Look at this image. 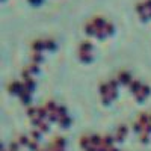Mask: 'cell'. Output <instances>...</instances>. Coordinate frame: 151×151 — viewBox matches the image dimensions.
I'll list each match as a JSON object with an SVG mask.
<instances>
[{
	"label": "cell",
	"mask_w": 151,
	"mask_h": 151,
	"mask_svg": "<svg viewBox=\"0 0 151 151\" xmlns=\"http://www.w3.org/2000/svg\"><path fill=\"white\" fill-rule=\"evenodd\" d=\"M8 89H9V92L11 94H17L18 97H20V94L23 92L26 88H24V83L23 82H18V80H15V82H12L9 86H8Z\"/></svg>",
	"instance_id": "1"
},
{
	"label": "cell",
	"mask_w": 151,
	"mask_h": 151,
	"mask_svg": "<svg viewBox=\"0 0 151 151\" xmlns=\"http://www.w3.org/2000/svg\"><path fill=\"white\" fill-rule=\"evenodd\" d=\"M116 79L119 80L121 85H130L132 83V80H133L132 74H130L128 71H119V74L116 76Z\"/></svg>",
	"instance_id": "2"
},
{
	"label": "cell",
	"mask_w": 151,
	"mask_h": 151,
	"mask_svg": "<svg viewBox=\"0 0 151 151\" xmlns=\"http://www.w3.org/2000/svg\"><path fill=\"white\" fill-rule=\"evenodd\" d=\"M148 94H150V86L144 83V85H142V88L139 89V92L134 94V97H136V100H138V101H142V100H145V97L148 95Z\"/></svg>",
	"instance_id": "3"
},
{
	"label": "cell",
	"mask_w": 151,
	"mask_h": 151,
	"mask_svg": "<svg viewBox=\"0 0 151 151\" xmlns=\"http://www.w3.org/2000/svg\"><path fill=\"white\" fill-rule=\"evenodd\" d=\"M98 30H100V27H97L95 24L92 23V20H91V21H88V23H86V26H85V32H86L88 35L97 36V33H98Z\"/></svg>",
	"instance_id": "4"
},
{
	"label": "cell",
	"mask_w": 151,
	"mask_h": 151,
	"mask_svg": "<svg viewBox=\"0 0 151 151\" xmlns=\"http://www.w3.org/2000/svg\"><path fill=\"white\" fill-rule=\"evenodd\" d=\"M45 48V39H35L32 42V51H42Z\"/></svg>",
	"instance_id": "5"
},
{
	"label": "cell",
	"mask_w": 151,
	"mask_h": 151,
	"mask_svg": "<svg viewBox=\"0 0 151 151\" xmlns=\"http://www.w3.org/2000/svg\"><path fill=\"white\" fill-rule=\"evenodd\" d=\"M142 85H144V83H142L139 79H133L132 83L128 85V88H130V91H132L133 94H136V92H139V89L142 88Z\"/></svg>",
	"instance_id": "6"
},
{
	"label": "cell",
	"mask_w": 151,
	"mask_h": 151,
	"mask_svg": "<svg viewBox=\"0 0 151 151\" xmlns=\"http://www.w3.org/2000/svg\"><path fill=\"white\" fill-rule=\"evenodd\" d=\"M127 134V127L126 126H119L116 128V133H115V140H122V138Z\"/></svg>",
	"instance_id": "7"
},
{
	"label": "cell",
	"mask_w": 151,
	"mask_h": 151,
	"mask_svg": "<svg viewBox=\"0 0 151 151\" xmlns=\"http://www.w3.org/2000/svg\"><path fill=\"white\" fill-rule=\"evenodd\" d=\"M100 29L103 30V33H104L106 36H107V35H112V33L115 32L113 24L110 23V21H106V23H104V26H103V27H100Z\"/></svg>",
	"instance_id": "8"
},
{
	"label": "cell",
	"mask_w": 151,
	"mask_h": 151,
	"mask_svg": "<svg viewBox=\"0 0 151 151\" xmlns=\"http://www.w3.org/2000/svg\"><path fill=\"white\" fill-rule=\"evenodd\" d=\"M23 83H24V88H26V91H29V92H32V91L35 89V80L32 77H29V79H24L23 80Z\"/></svg>",
	"instance_id": "9"
},
{
	"label": "cell",
	"mask_w": 151,
	"mask_h": 151,
	"mask_svg": "<svg viewBox=\"0 0 151 151\" xmlns=\"http://www.w3.org/2000/svg\"><path fill=\"white\" fill-rule=\"evenodd\" d=\"M30 60H32L33 64L42 62V51H32V53H30Z\"/></svg>",
	"instance_id": "10"
},
{
	"label": "cell",
	"mask_w": 151,
	"mask_h": 151,
	"mask_svg": "<svg viewBox=\"0 0 151 151\" xmlns=\"http://www.w3.org/2000/svg\"><path fill=\"white\" fill-rule=\"evenodd\" d=\"M79 59L83 62H89L92 59V51H80L79 50Z\"/></svg>",
	"instance_id": "11"
},
{
	"label": "cell",
	"mask_w": 151,
	"mask_h": 151,
	"mask_svg": "<svg viewBox=\"0 0 151 151\" xmlns=\"http://www.w3.org/2000/svg\"><path fill=\"white\" fill-rule=\"evenodd\" d=\"M20 98L23 100V103L24 104H29L30 103V100H32V92H29V91H26L24 89L21 94H20Z\"/></svg>",
	"instance_id": "12"
},
{
	"label": "cell",
	"mask_w": 151,
	"mask_h": 151,
	"mask_svg": "<svg viewBox=\"0 0 151 151\" xmlns=\"http://www.w3.org/2000/svg\"><path fill=\"white\" fill-rule=\"evenodd\" d=\"M79 50L80 51H92V44L89 41H82L79 45Z\"/></svg>",
	"instance_id": "13"
},
{
	"label": "cell",
	"mask_w": 151,
	"mask_h": 151,
	"mask_svg": "<svg viewBox=\"0 0 151 151\" xmlns=\"http://www.w3.org/2000/svg\"><path fill=\"white\" fill-rule=\"evenodd\" d=\"M26 70H27V71H29L30 74L33 76V74H38V72H39V66H38V64H33V62H30L29 65L26 66Z\"/></svg>",
	"instance_id": "14"
},
{
	"label": "cell",
	"mask_w": 151,
	"mask_h": 151,
	"mask_svg": "<svg viewBox=\"0 0 151 151\" xmlns=\"http://www.w3.org/2000/svg\"><path fill=\"white\" fill-rule=\"evenodd\" d=\"M58 122H59V124H60L62 127H64V128H66V127H68L70 124H71V118H70L68 115H65V116H60Z\"/></svg>",
	"instance_id": "15"
},
{
	"label": "cell",
	"mask_w": 151,
	"mask_h": 151,
	"mask_svg": "<svg viewBox=\"0 0 151 151\" xmlns=\"http://www.w3.org/2000/svg\"><path fill=\"white\" fill-rule=\"evenodd\" d=\"M45 48L50 50V51L54 50V48H56V42H54L53 39H45Z\"/></svg>",
	"instance_id": "16"
},
{
	"label": "cell",
	"mask_w": 151,
	"mask_h": 151,
	"mask_svg": "<svg viewBox=\"0 0 151 151\" xmlns=\"http://www.w3.org/2000/svg\"><path fill=\"white\" fill-rule=\"evenodd\" d=\"M29 2H30V3H35V5H36V3H39L41 0H29Z\"/></svg>",
	"instance_id": "17"
}]
</instances>
